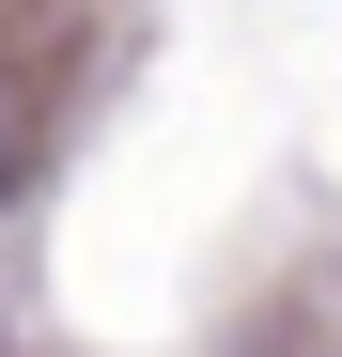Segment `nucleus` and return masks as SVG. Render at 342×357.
Wrapping results in <instances>:
<instances>
[{"instance_id": "f257e3e1", "label": "nucleus", "mask_w": 342, "mask_h": 357, "mask_svg": "<svg viewBox=\"0 0 342 357\" xmlns=\"http://www.w3.org/2000/svg\"><path fill=\"white\" fill-rule=\"evenodd\" d=\"M0 187H16V109H0Z\"/></svg>"}]
</instances>
